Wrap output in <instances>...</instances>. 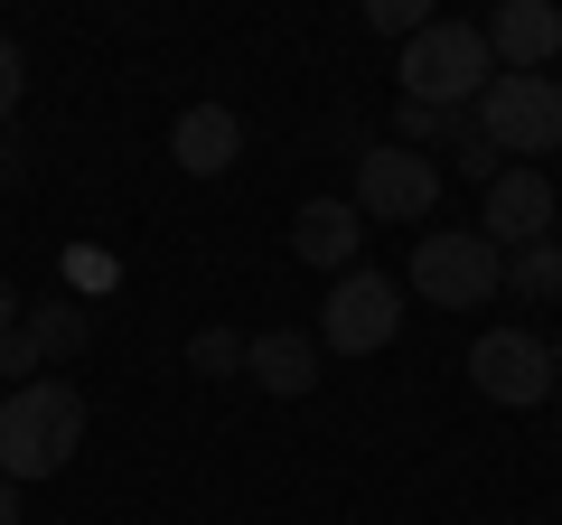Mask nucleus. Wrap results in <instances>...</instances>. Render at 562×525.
I'll return each instance as SVG.
<instances>
[{
  "mask_svg": "<svg viewBox=\"0 0 562 525\" xmlns=\"http://www.w3.org/2000/svg\"><path fill=\"white\" fill-rule=\"evenodd\" d=\"M357 244H366L357 198H310L301 216H291V254L319 262V272H357Z\"/></svg>",
  "mask_w": 562,
  "mask_h": 525,
  "instance_id": "nucleus-10",
  "label": "nucleus"
},
{
  "mask_svg": "<svg viewBox=\"0 0 562 525\" xmlns=\"http://www.w3.org/2000/svg\"><path fill=\"white\" fill-rule=\"evenodd\" d=\"M366 20H375L384 38H403V47H413L422 29H431V0H375V10H366Z\"/></svg>",
  "mask_w": 562,
  "mask_h": 525,
  "instance_id": "nucleus-16",
  "label": "nucleus"
},
{
  "mask_svg": "<svg viewBox=\"0 0 562 525\" xmlns=\"http://www.w3.org/2000/svg\"><path fill=\"white\" fill-rule=\"evenodd\" d=\"M469 384H479L487 404L535 413V404H553V347L525 338V328H487V338L469 347Z\"/></svg>",
  "mask_w": 562,
  "mask_h": 525,
  "instance_id": "nucleus-7",
  "label": "nucleus"
},
{
  "mask_svg": "<svg viewBox=\"0 0 562 525\" xmlns=\"http://www.w3.org/2000/svg\"><path fill=\"white\" fill-rule=\"evenodd\" d=\"M0 179H10V142H0Z\"/></svg>",
  "mask_w": 562,
  "mask_h": 525,
  "instance_id": "nucleus-21",
  "label": "nucleus"
},
{
  "mask_svg": "<svg viewBox=\"0 0 562 525\" xmlns=\"http://www.w3.org/2000/svg\"><path fill=\"white\" fill-rule=\"evenodd\" d=\"M403 328V282L394 272H338L319 301V347H338V357H375V347H394Z\"/></svg>",
  "mask_w": 562,
  "mask_h": 525,
  "instance_id": "nucleus-5",
  "label": "nucleus"
},
{
  "mask_svg": "<svg viewBox=\"0 0 562 525\" xmlns=\"http://www.w3.org/2000/svg\"><path fill=\"white\" fill-rule=\"evenodd\" d=\"M244 328H198V338H188V366H198V376H244Z\"/></svg>",
  "mask_w": 562,
  "mask_h": 525,
  "instance_id": "nucleus-15",
  "label": "nucleus"
},
{
  "mask_svg": "<svg viewBox=\"0 0 562 525\" xmlns=\"http://www.w3.org/2000/svg\"><path fill=\"white\" fill-rule=\"evenodd\" d=\"M506 301H562V244H525V254H506Z\"/></svg>",
  "mask_w": 562,
  "mask_h": 525,
  "instance_id": "nucleus-14",
  "label": "nucleus"
},
{
  "mask_svg": "<svg viewBox=\"0 0 562 525\" xmlns=\"http://www.w3.org/2000/svg\"><path fill=\"white\" fill-rule=\"evenodd\" d=\"M394 76H403V103L460 113V103H479L487 85H497V57H487V38H479L469 20H431V29L394 57Z\"/></svg>",
  "mask_w": 562,
  "mask_h": 525,
  "instance_id": "nucleus-2",
  "label": "nucleus"
},
{
  "mask_svg": "<svg viewBox=\"0 0 562 525\" xmlns=\"http://www.w3.org/2000/svg\"><path fill=\"white\" fill-rule=\"evenodd\" d=\"M20 328L38 338V357H47V366H57V357H76V347L94 338V320H85V301H38V310H29Z\"/></svg>",
  "mask_w": 562,
  "mask_h": 525,
  "instance_id": "nucleus-13",
  "label": "nucleus"
},
{
  "mask_svg": "<svg viewBox=\"0 0 562 525\" xmlns=\"http://www.w3.org/2000/svg\"><path fill=\"white\" fill-rule=\"evenodd\" d=\"M553 179L543 169H497V188H487V216H479V235L497 244V254H525V244H543L553 235Z\"/></svg>",
  "mask_w": 562,
  "mask_h": 525,
  "instance_id": "nucleus-9",
  "label": "nucleus"
},
{
  "mask_svg": "<svg viewBox=\"0 0 562 525\" xmlns=\"http://www.w3.org/2000/svg\"><path fill=\"white\" fill-rule=\"evenodd\" d=\"M553 413H562V404H553Z\"/></svg>",
  "mask_w": 562,
  "mask_h": 525,
  "instance_id": "nucleus-22",
  "label": "nucleus"
},
{
  "mask_svg": "<svg viewBox=\"0 0 562 525\" xmlns=\"http://www.w3.org/2000/svg\"><path fill=\"white\" fill-rule=\"evenodd\" d=\"M38 338H29V328H10V338H0V376H20V384H38Z\"/></svg>",
  "mask_w": 562,
  "mask_h": 525,
  "instance_id": "nucleus-18",
  "label": "nucleus"
},
{
  "mask_svg": "<svg viewBox=\"0 0 562 525\" xmlns=\"http://www.w3.org/2000/svg\"><path fill=\"white\" fill-rule=\"evenodd\" d=\"M413 291L431 310H479V301L506 291V254L479 225H431V235L413 244Z\"/></svg>",
  "mask_w": 562,
  "mask_h": 525,
  "instance_id": "nucleus-3",
  "label": "nucleus"
},
{
  "mask_svg": "<svg viewBox=\"0 0 562 525\" xmlns=\"http://www.w3.org/2000/svg\"><path fill=\"white\" fill-rule=\"evenodd\" d=\"M244 376H254L262 394H281V404H291V394H310V384H319V338H301V328H262V338L244 347Z\"/></svg>",
  "mask_w": 562,
  "mask_h": 525,
  "instance_id": "nucleus-12",
  "label": "nucleus"
},
{
  "mask_svg": "<svg viewBox=\"0 0 562 525\" xmlns=\"http://www.w3.org/2000/svg\"><path fill=\"white\" fill-rule=\"evenodd\" d=\"M20 94H29V57H20V38H0V122L20 113Z\"/></svg>",
  "mask_w": 562,
  "mask_h": 525,
  "instance_id": "nucleus-17",
  "label": "nucleus"
},
{
  "mask_svg": "<svg viewBox=\"0 0 562 525\" xmlns=\"http://www.w3.org/2000/svg\"><path fill=\"white\" fill-rule=\"evenodd\" d=\"M169 160H179L188 179H225V169L244 160V122L225 113V103H188L179 132H169Z\"/></svg>",
  "mask_w": 562,
  "mask_h": 525,
  "instance_id": "nucleus-11",
  "label": "nucleus"
},
{
  "mask_svg": "<svg viewBox=\"0 0 562 525\" xmlns=\"http://www.w3.org/2000/svg\"><path fill=\"white\" fill-rule=\"evenodd\" d=\"M10 328H20V291L0 282V338H10Z\"/></svg>",
  "mask_w": 562,
  "mask_h": 525,
  "instance_id": "nucleus-19",
  "label": "nucleus"
},
{
  "mask_svg": "<svg viewBox=\"0 0 562 525\" xmlns=\"http://www.w3.org/2000/svg\"><path fill=\"white\" fill-rule=\"evenodd\" d=\"M479 132L506 169H535V150H562V85L553 76H497L479 94Z\"/></svg>",
  "mask_w": 562,
  "mask_h": 525,
  "instance_id": "nucleus-4",
  "label": "nucleus"
},
{
  "mask_svg": "<svg viewBox=\"0 0 562 525\" xmlns=\"http://www.w3.org/2000/svg\"><path fill=\"white\" fill-rule=\"evenodd\" d=\"M431 206H441V160L431 150H366L357 160V216L366 225H431Z\"/></svg>",
  "mask_w": 562,
  "mask_h": 525,
  "instance_id": "nucleus-6",
  "label": "nucleus"
},
{
  "mask_svg": "<svg viewBox=\"0 0 562 525\" xmlns=\"http://www.w3.org/2000/svg\"><path fill=\"white\" fill-rule=\"evenodd\" d=\"M85 450V394L66 376H38V384H10L0 394V479H57L66 460Z\"/></svg>",
  "mask_w": 562,
  "mask_h": 525,
  "instance_id": "nucleus-1",
  "label": "nucleus"
},
{
  "mask_svg": "<svg viewBox=\"0 0 562 525\" xmlns=\"http://www.w3.org/2000/svg\"><path fill=\"white\" fill-rule=\"evenodd\" d=\"M487 57H497V76H543V66L562 57V10L553 0H497L479 20Z\"/></svg>",
  "mask_w": 562,
  "mask_h": 525,
  "instance_id": "nucleus-8",
  "label": "nucleus"
},
{
  "mask_svg": "<svg viewBox=\"0 0 562 525\" xmlns=\"http://www.w3.org/2000/svg\"><path fill=\"white\" fill-rule=\"evenodd\" d=\"M0 525H20V479H0Z\"/></svg>",
  "mask_w": 562,
  "mask_h": 525,
  "instance_id": "nucleus-20",
  "label": "nucleus"
}]
</instances>
